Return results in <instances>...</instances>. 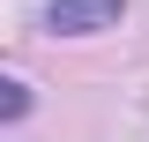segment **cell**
Wrapping results in <instances>:
<instances>
[{
    "label": "cell",
    "instance_id": "cell-1",
    "mask_svg": "<svg viewBox=\"0 0 149 142\" xmlns=\"http://www.w3.org/2000/svg\"><path fill=\"white\" fill-rule=\"evenodd\" d=\"M119 15H127V0H52V8H45V22L67 30V37H82V30H112Z\"/></svg>",
    "mask_w": 149,
    "mask_h": 142
},
{
    "label": "cell",
    "instance_id": "cell-2",
    "mask_svg": "<svg viewBox=\"0 0 149 142\" xmlns=\"http://www.w3.org/2000/svg\"><path fill=\"white\" fill-rule=\"evenodd\" d=\"M0 90H8V97H0V112H8V120H22V112H30V90H22V82H0Z\"/></svg>",
    "mask_w": 149,
    "mask_h": 142
}]
</instances>
